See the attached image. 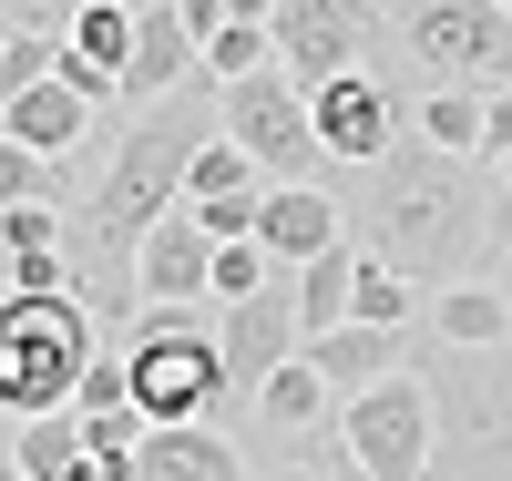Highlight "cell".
I'll return each instance as SVG.
<instances>
[{
  "mask_svg": "<svg viewBox=\"0 0 512 481\" xmlns=\"http://www.w3.org/2000/svg\"><path fill=\"white\" fill-rule=\"evenodd\" d=\"M502 164L482 154H451L431 134H400L379 164H359V195H349V236L369 256L410 267L420 287H451V277H482L502 256V215L512 185H492Z\"/></svg>",
  "mask_w": 512,
  "mask_h": 481,
  "instance_id": "1",
  "label": "cell"
},
{
  "mask_svg": "<svg viewBox=\"0 0 512 481\" xmlns=\"http://www.w3.org/2000/svg\"><path fill=\"white\" fill-rule=\"evenodd\" d=\"M103 359V318L93 297L62 287V297H0V420H41V410H72L82 369Z\"/></svg>",
  "mask_w": 512,
  "mask_h": 481,
  "instance_id": "2",
  "label": "cell"
},
{
  "mask_svg": "<svg viewBox=\"0 0 512 481\" xmlns=\"http://www.w3.org/2000/svg\"><path fill=\"white\" fill-rule=\"evenodd\" d=\"M113 348H123V369H134V410L144 420H216L236 400L216 318H205L195 297H154V308H134V328H123Z\"/></svg>",
  "mask_w": 512,
  "mask_h": 481,
  "instance_id": "3",
  "label": "cell"
},
{
  "mask_svg": "<svg viewBox=\"0 0 512 481\" xmlns=\"http://www.w3.org/2000/svg\"><path fill=\"white\" fill-rule=\"evenodd\" d=\"M410 62L420 82L451 93H512V11L502 0H390V41L379 62Z\"/></svg>",
  "mask_w": 512,
  "mask_h": 481,
  "instance_id": "4",
  "label": "cell"
},
{
  "mask_svg": "<svg viewBox=\"0 0 512 481\" xmlns=\"http://www.w3.org/2000/svg\"><path fill=\"white\" fill-rule=\"evenodd\" d=\"M420 379H431V471L512 481V359L502 348H451Z\"/></svg>",
  "mask_w": 512,
  "mask_h": 481,
  "instance_id": "5",
  "label": "cell"
},
{
  "mask_svg": "<svg viewBox=\"0 0 512 481\" xmlns=\"http://www.w3.org/2000/svg\"><path fill=\"white\" fill-rule=\"evenodd\" d=\"M216 113H226V134L277 174V185H328V144H318V113H308V82H297L287 62L267 72H236L216 82Z\"/></svg>",
  "mask_w": 512,
  "mask_h": 481,
  "instance_id": "6",
  "label": "cell"
},
{
  "mask_svg": "<svg viewBox=\"0 0 512 481\" xmlns=\"http://www.w3.org/2000/svg\"><path fill=\"white\" fill-rule=\"evenodd\" d=\"M338 441L359 451L369 481H431V379L420 369H390L338 400Z\"/></svg>",
  "mask_w": 512,
  "mask_h": 481,
  "instance_id": "7",
  "label": "cell"
},
{
  "mask_svg": "<svg viewBox=\"0 0 512 481\" xmlns=\"http://www.w3.org/2000/svg\"><path fill=\"white\" fill-rule=\"evenodd\" d=\"M267 31H277V62L318 93V82L379 62V41H390V0H277Z\"/></svg>",
  "mask_w": 512,
  "mask_h": 481,
  "instance_id": "8",
  "label": "cell"
},
{
  "mask_svg": "<svg viewBox=\"0 0 512 481\" xmlns=\"http://www.w3.org/2000/svg\"><path fill=\"white\" fill-rule=\"evenodd\" d=\"M216 348H226V389H236V400H256V379L308 348V318H297V267L267 277L256 297H226V308H216Z\"/></svg>",
  "mask_w": 512,
  "mask_h": 481,
  "instance_id": "9",
  "label": "cell"
},
{
  "mask_svg": "<svg viewBox=\"0 0 512 481\" xmlns=\"http://www.w3.org/2000/svg\"><path fill=\"white\" fill-rule=\"evenodd\" d=\"M308 113H318V144H328V164H379L400 134H410V113H400V93L379 82L369 62L359 72H338V82H318L308 93Z\"/></svg>",
  "mask_w": 512,
  "mask_h": 481,
  "instance_id": "10",
  "label": "cell"
},
{
  "mask_svg": "<svg viewBox=\"0 0 512 481\" xmlns=\"http://www.w3.org/2000/svg\"><path fill=\"white\" fill-rule=\"evenodd\" d=\"M134 31H144V0H72V21H62V82L82 103H113L123 93V72H134Z\"/></svg>",
  "mask_w": 512,
  "mask_h": 481,
  "instance_id": "11",
  "label": "cell"
},
{
  "mask_svg": "<svg viewBox=\"0 0 512 481\" xmlns=\"http://www.w3.org/2000/svg\"><path fill=\"white\" fill-rule=\"evenodd\" d=\"M267 185H277V174L256 164L236 134H216V144L195 154V174H185V205L205 215V236H256V205H267Z\"/></svg>",
  "mask_w": 512,
  "mask_h": 481,
  "instance_id": "12",
  "label": "cell"
},
{
  "mask_svg": "<svg viewBox=\"0 0 512 481\" xmlns=\"http://www.w3.org/2000/svg\"><path fill=\"white\" fill-rule=\"evenodd\" d=\"M134 287H144V308H154V297H205V287H216V236H205L195 205H175V215H154V226H144Z\"/></svg>",
  "mask_w": 512,
  "mask_h": 481,
  "instance_id": "13",
  "label": "cell"
},
{
  "mask_svg": "<svg viewBox=\"0 0 512 481\" xmlns=\"http://www.w3.org/2000/svg\"><path fill=\"white\" fill-rule=\"evenodd\" d=\"M256 236H267L277 267H308L318 246L349 236V205H338L328 185H267V205H256Z\"/></svg>",
  "mask_w": 512,
  "mask_h": 481,
  "instance_id": "14",
  "label": "cell"
},
{
  "mask_svg": "<svg viewBox=\"0 0 512 481\" xmlns=\"http://www.w3.org/2000/svg\"><path fill=\"white\" fill-rule=\"evenodd\" d=\"M134 481H246V461H236L226 430H205V420H154L144 451H134Z\"/></svg>",
  "mask_w": 512,
  "mask_h": 481,
  "instance_id": "15",
  "label": "cell"
},
{
  "mask_svg": "<svg viewBox=\"0 0 512 481\" xmlns=\"http://www.w3.org/2000/svg\"><path fill=\"white\" fill-rule=\"evenodd\" d=\"M205 72V41L195 21L175 11V0H144V31H134V72H123V103H144V93H175V82Z\"/></svg>",
  "mask_w": 512,
  "mask_h": 481,
  "instance_id": "16",
  "label": "cell"
},
{
  "mask_svg": "<svg viewBox=\"0 0 512 481\" xmlns=\"http://www.w3.org/2000/svg\"><path fill=\"white\" fill-rule=\"evenodd\" d=\"M431 328L441 348H512V287L502 277H451V287H431Z\"/></svg>",
  "mask_w": 512,
  "mask_h": 481,
  "instance_id": "17",
  "label": "cell"
},
{
  "mask_svg": "<svg viewBox=\"0 0 512 481\" xmlns=\"http://www.w3.org/2000/svg\"><path fill=\"white\" fill-rule=\"evenodd\" d=\"M0 123H11V134H21L31 154H52V164H62V154L82 144V123H93V103H82L62 72H41V82H21V93L0 103Z\"/></svg>",
  "mask_w": 512,
  "mask_h": 481,
  "instance_id": "18",
  "label": "cell"
},
{
  "mask_svg": "<svg viewBox=\"0 0 512 481\" xmlns=\"http://www.w3.org/2000/svg\"><path fill=\"white\" fill-rule=\"evenodd\" d=\"M400 338H410V328L338 318V328H318V338H308V359L328 369V389H338V400H349V389H369V379H390V369H400Z\"/></svg>",
  "mask_w": 512,
  "mask_h": 481,
  "instance_id": "19",
  "label": "cell"
},
{
  "mask_svg": "<svg viewBox=\"0 0 512 481\" xmlns=\"http://www.w3.org/2000/svg\"><path fill=\"white\" fill-rule=\"evenodd\" d=\"M246 410L267 420V430H287V441H297V430L338 420V389H328V369L308 359V348H297V359H277L267 379H256V400H246Z\"/></svg>",
  "mask_w": 512,
  "mask_h": 481,
  "instance_id": "20",
  "label": "cell"
},
{
  "mask_svg": "<svg viewBox=\"0 0 512 481\" xmlns=\"http://www.w3.org/2000/svg\"><path fill=\"white\" fill-rule=\"evenodd\" d=\"M349 318H379V328H420L431 318V287H420L410 267H390V256L359 246V287H349Z\"/></svg>",
  "mask_w": 512,
  "mask_h": 481,
  "instance_id": "21",
  "label": "cell"
},
{
  "mask_svg": "<svg viewBox=\"0 0 512 481\" xmlns=\"http://www.w3.org/2000/svg\"><path fill=\"white\" fill-rule=\"evenodd\" d=\"M11 451L31 481H72L82 451H93V430H82V410H41V420H11Z\"/></svg>",
  "mask_w": 512,
  "mask_h": 481,
  "instance_id": "22",
  "label": "cell"
},
{
  "mask_svg": "<svg viewBox=\"0 0 512 481\" xmlns=\"http://www.w3.org/2000/svg\"><path fill=\"white\" fill-rule=\"evenodd\" d=\"M349 287H359V236H338V246H318L308 267H297V318H308V338L349 318Z\"/></svg>",
  "mask_w": 512,
  "mask_h": 481,
  "instance_id": "23",
  "label": "cell"
},
{
  "mask_svg": "<svg viewBox=\"0 0 512 481\" xmlns=\"http://www.w3.org/2000/svg\"><path fill=\"white\" fill-rule=\"evenodd\" d=\"M410 134H431V144H451V154H482V93H420V113H410Z\"/></svg>",
  "mask_w": 512,
  "mask_h": 481,
  "instance_id": "24",
  "label": "cell"
},
{
  "mask_svg": "<svg viewBox=\"0 0 512 481\" xmlns=\"http://www.w3.org/2000/svg\"><path fill=\"white\" fill-rule=\"evenodd\" d=\"M267 62H277V31H267V21H216V31H205V82L267 72Z\"/></svg>",
  "mask_w": 512,
  "mask_h": 481,
  "instance_id": "25",
  "label": "cell"
},
{
  "mask_svg": "<svg viewBox=\"0 0 512 481\" xmlns=\"http://www.w3.org/2000/svg\"><path fill=\"white\" fill-rule=\"evenodd\" d=\"M267 277H277L267 236H216V287H205V297H216V308H226V297H256Z\"/></svg>",
  "mask_w": 512,
  "mask_h": 481,
  "instance_id": "26",
  "label": "cell"
},
{
  "mask_svg": "<svg viewBox=\"0 0 512 481\" xmlns=\"http://www.w3.org/2000/svg\"><path fill=\"white\" fill-rule=\"evenodd\" d=\"M31 195H62V164H52V154H31L11 123H0V205H31Z\"/></svg>",
  "mask_w": 512,
  "mask_h": 481,
  "instance_id": "27",
  "label": "cell"
},
{
  "mask_svg": "<svg viewBox=\"0 0 512 481\" xmlns=\"http://www.w3.org/2000/svg\"><path fill=\"white\" fill-rule=\"evenodd\" d=\"M267 481H369V471H359V451H349V441H308V451H287Z\"/></svg>",
  "mask_w": 512,
  "mask_h": 481,
  "instance_id": "28",
  "label": "cell"
},
{
  "mask_svg": "<svg viewBox=\"0 0 512 481\" xmlns=\"http://www.w3.org/2000/svg\"><path fill=\"white\" fill-rule=\"evenodd\" d=\"M82 430H93V451H123V461H134V451H144V430H154V420H144L134 400H113V410H82Z\"/></svg>",
  "mask_w": 512,
  "mask_h": 481,
  "instance_id": "29",
  "label": "cell"
},
{
  "mask_svg": "<svg viewBox=\"0 0 512 481\" xmlns=\"http://www.w3.org/2000/svg\"><path fill=\"white\" fill-rule=\"evenodd\" d=\"M512 154V93H482V164Z\"/></svg>",
  "mask_w": 512,
  "mask_h": 481,
  "instance_id": "30",
  "label": "cell"
},
{
  "mask_svg": "<svg viewBox=\"0 0 512 481\" xmlns=\"http://www.w3.org/2000/svg\"><path fill=\"white\" fill-rule=\"evenodd\" d=\"M72 481H134V461H123V451H82V471Z\"/></svg>",
  "mask_w": 512,
  "mask_h": 481,
  "instance_id": "31",
  "label": "cell"
},
{
  "mask_svg": "<svg viewBox=\"0 0 512 481\" xmlns=\"http://www.w3.org/2000/svg\"><path fill=\"white\" fill-rule=\"evenodd\" d=\"M21 287V267H11V236H0V297H11Z\"/></svg>",
  "mask_w": 512,
  "mask_h": 481,
  "instance_id": "32",
  "label": "cell"
},
{
  "mask_svg": "<svg viewBox=\"0 0 512 481\" xmlns=\"http://www.w3.org/2000/svg\"><path fill=\"white\" fill-rule=\"evenodd\" d=\"M502 287H512V215H502Z\"/></svg>",
  "mask_w": 512,
  "mask_h": 481,
  "instance_id": "33",
  "label": "cell"
},
{
  "mask_svg": "<svg viewBox=\"0 0 512 481\" xmlns=\"http://www.w3.org/2000/svg\"><path fill=\"white\" fill-rule=\"evenodd\" d=\"M502 185H512V154H502Z\"/></svg>",
  "mask_w": 512,
  "mask_h": 481,
  "instance_id": "34",
  "label": "cell"
},
{
  "mask_svg": "<svg viewBox=\"0 0 512 481\" xmlns=\"http://www.w3.org/2000/svg\"><path fill=\"white\" fill-rule=\"evenodd\" d=\"M11 481H31V471H11Z\"/></svg>",
  "mask_w": 512,
  "mask_h": 481,
  "instance_id": "35",
  "label": "cell"
},
{
  "mask_svg": "<svg viewBox=\"0 0 512 481\" xmlns=\"http://www.w3.org/2000/svg\"><path fill=\"white\" fill-rule=\"evenodd\" d=\"M502 11H512V0H502Z\"/></svg>",
  "mask_w": 512,
  "mask_h": 481,
  "instance_id": "36",
  "label": "cell"
}]
</instances>
